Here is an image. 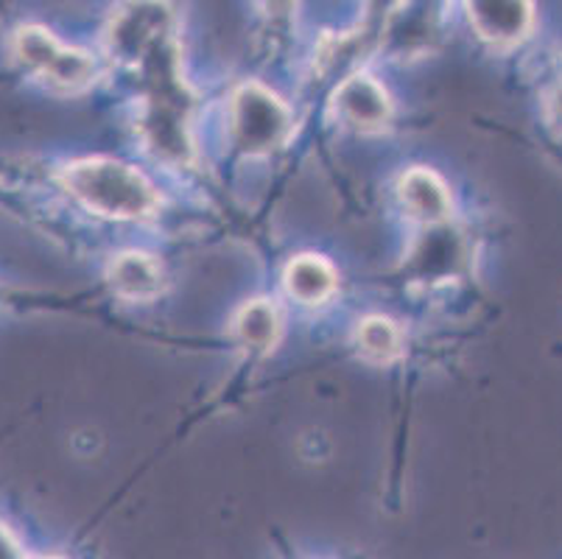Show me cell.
Masks as SVG:
<instances>
[{
  "label": "cell",
  "mask_w": 562,
  "mask_h": 559,
  "mask_svg": "<svg viewBox=\"0 0 562 559\" xmlns=\"http://www.w3.org/2000/svg\"><path fill=\"white\" fill-rule=\"evenodd\" d=\"M336 110L359 130H381L392 115L390 96L370 76H352L341 81L336 90Z\"/></svg>",
  "instance_id": "5"
},
{
  "label": "cell",
  "mask_w": 562,
  "mask_h": 559,
  "mask_svg": "<svg viewBox=\"0 0 562 559\" xmlns=\"http://www.w3.org/2000/svg\"><path fill=\"white\" fill-rule=\"evenodd\" d=\"M359 350L375 364L395 361L403 350L401 331L386 316H367L359 327Z\"/></svg>",
  "instance_id": "10"
},
{
  "label": "cell",
  "mask_w": 562,
  "mask_h": 559,
  "mask_svg": "<svg viewBox=\"0 0 562 559\" xmlns=\"http://www.w3.org/2000/svg\"><path fill=\"white\" fill-rule=\"evenodd\" d=\"M0 559H25V554L20 551L18 540L9 535L7 526H0Z\"/></svg>",
  "instance_id": "12"
},
{
  "label": "cell",
  "mask_w": 562,
  "mask_h": 559,
  "mask_svg": "<svg viewBox=\"0 0 562 559\" xmlns=\"http://www.w3.org/2000/svg\"><path fill=\"white\" fill-rule=\"evenodd\" d=\"M468 12L479 37L493 45L520 43L535 23V7L526 0H479Z\"/></svg>",
  "instance_id": "4"
},
{
  "label": "cell",
  "mask_w": 562,
  "mask_h": 559,
  "mask_svg": "<svg viewBox=\"0 0 562 559\" xmlns=\"http://www.w3.org/2000/svg\"><path fill=\"white\" fill-rule=\"evenodd\" d=\"M235 336L249 350L266 353L278 345L280 336V314L272 302L252 300L235 314Z\"/></svg>",
  "instance_id": "9"
},
{
  "label": "cell",
  "mask_w": 562,
  "mask_h": 559,
  "mask_svg": "<svg viewBox=\"0 0 562 559\" xmlns=\"http://www.w3.org/2000/svg\"><path fill=\"white\" fill-rule=\"evenodd\" d=\"M34 559H63V557H34Z\"/></svg>",
  "instance_id": "13"
},
{
  "label": "cell",
  "mask_w": 562,
  "mask_h": 559,
  "mask_svg": "<svg viewBox=\"0 0 562 559\" xmlns=\"http://www.w3.org/2000/svg\"><path fill=\"white\" fill-rule=\"evenodd\" d=\"M63 185L87 210L106 219H146L160 204L149 179L106 157L70 163L63 171Z\"/></svg>",
  "instance_id": "1"
},
{
  "label": "cell",
  "mask_w": 562,
  "mask_h": 559,
  "mask_svg": "<svg viewBox=\"0 0 562 559\" xmlns=\"http://www.w3.org/2000/svg\"><path fill=\"white\" fill-rule=\"evenodd\" d=\"M12 48L25 68L43 76L54 87H63V90H81L95 76L93 56L63 45L43 25H23L14 34Z\"/></svg>",
  "instance_id": "2"
},
{
  "label": "cell",
  "mask_w": 562,
  "mask_h": 559,
  "mask_svg": "<svg viewBox=\"0 0 562 559\" xmlns=\"http://www.w3.org/2000/svg\"><path fill=\"white\" fill-rule=\"evenodd\" d=\"M401 199L408 213L426 224L446 222L451 213V193L431 168H412L401 179Z\"/></svg>",
  "instance_id": "6"
},
{
  "label": "cell",
  "mask_w": 562,
  "mask_h": 559,
  "mask_svg": "<svg viewBox=\"0 0 562 559\" xmlns=\"http://www.w3.org/2000/svg\"><path fill=\"white\" fill-rule=\"evenodd\" d=\"M546 121L551 130L562 135V81L546 96Z\"/></svg>",
  "instance_id": "11"
},
{
  "label": "cell",
  "mask_w": 562,
  "mask_h": 559,
  "mask_svg": "<svg viewBox=\"0 0 562 559\" xmlns=\"http://www.w3.org/2000/svg\"><path fill=\"white\" fill-rule=\"evenodd\" d=\"M285 289L305 305H319L336 291L334 266L316 255H300L285 266Z\"/></svg>",
  "instance_id": "8"
},
{
  "label": "cell",
  "mask_w": 562,
  "mask_h": 559,
  "mask_svg": "<svg viewBox=\"0 0 562 559\" xmlns=\"http://www.w3.org/2000/svg\"><path fill=\"white\" fill-rule=\"evenodd\" d=\"M110 283L124 300H151L160 291V266L143 253L117 255L110 266Z\"/></svg>",
  "instance_id": "7"
},
{
  "label": "cell",
  "mask_w": 562,
  "mask_h": 559,
  "mask_svg": "<svg viewBox=\"0 0 562 559\" xmlns=\"http://www.w3.org/2000/svg\"><path fill=\"white\" fill-rule=\"evenodd\" d=\"M291 130V112L272 90L247 81L233 96L235 143L249 154H266L283 146Z\"/></svg>",
  "instance_id": "3"
}]
</instances>
